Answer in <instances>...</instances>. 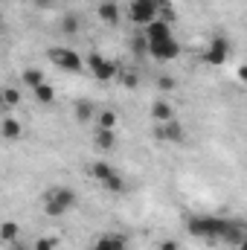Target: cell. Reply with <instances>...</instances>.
Wrapping results in <instances>:
<instances>
[{
    "label": "cell",
    "mask_w": 247,
    "mask_h": 250,
    "mask_svg": "<svg viewBox=\"0 0 247 250\" xmlns=\"http://www.w3.org/2000/svg\"><path fill=\"white\" fill-rule=\"evenodd\" d=\"M0 23H3V15H0Z\"/></svg>",
    "instance_id": "29"
},
{
    "label": "cell",
    "mask_w": 247,
    "mask_h": 250,
    "mask_svg": "<svg viewBox=\"0 0 247 250\" xmlns=\"http://www.w3.org/2000/svg\"><path fill=\"white\" fill-rule=\"evenodd\" d=\"M96 12H99V21L102 23H108V26H117L120 23V6L114 0H102Z\"/></svg>",
    "instance_id": "11"
},
{
    "label": "cell",
    "mask_w": 247,
    "mask_h": 250,
    "mask_svg": "<svg viewBox=\"0 0 247 250\" xmlns=\"http://www.w3.org/2000/svg\"><path fill=\"white\" fill-rule=\"evenodd\" d=\"M157 84H160V90H175V87H178V82H175L172 76H160Z\"/></svg>",
    "instance_id": "25"
},
{
    "label": "cell",
    "mask_w": 247,
    "mask_h": 250,
    "mask_svg": "<svg viewBox=\"0 0 247 250\" xmlns=\"http://www.w3.org/2000/svg\"><path fill=\"white\" fill-rule=\"evenodd\" d=\"M87 67L93 70V79L96 82H111L117 76V64L108 62L102 53H87Z\"/></svg>",
    "instance_id": "6"
},
{
    "label": "cell",
    "mask_w": 247,
    "mask_h": 250,
    "mask_svg": "<svg viewBox=\"0 0 247 250\" xmlns=\"http://www.w3.org/2000/svg\"><path fill=\"white\" fill-rule=\"evenodd\" d=\"M21 82H23L26 87H32V90H35L38 84H44V73H41V70H35V67H26V70L21 73Z\"/></svg>",
    "instance_id": "18"
},
{
    "label": "cell",
    "mask_w": 247,
    "mask_h": 250,
    "mask_svg": "<svg viewBox=\"0 0 247 250\" xmlns=\"http://www.w3.org/2000/svg\"><path fill=\"white\" fill-rule=\"evenodd\" d=\"M143 38H145V44H157V41H169L172 38V23L169 21H160V18H154L148 26H145V32H143Z\"/></svg>",
    "instance_id": "8"
},
{
    "label": "cell",
    "mask_w": 247,
    "mask_h": 250,
    "mask_svg": "<svg viewBox=\"0 0 247 250\" xmlns=\"http://www.w3.org/2000/svg\"><path fill=\"white\" fill-rule=\"evenodd\" d=\"M99 184L108 189L111 195H120V192H125V181H123V175H120V172H111V175H108L105 181H99Z\"/></svg>",
    "instance_id": "17"
},
{
    "label": "cell",
    "mask_w": 247,
    "mask_h": 250,
    "mask_svg": "<svg viewBox=\"0 0 247 250\" xmlns=\"http://www.w3.org/2000/svg\"><path fill=\"white\" fill-rule=\"evenodd\" d=\"M160 250H181V245H178L175 239H163V242H160Z\"/></svg>",
    "instance_id": "26"
},
{
    "label": "cell",
    "mask_w": 247,
    "mask_h": 250,
    "mask_svg": "<svg viewBox=\"0 0 247 250\" xmlns=\"http://www.w3.org/2000/svg\"><path fill=\"white\" fill-rule=\"evenodd\" d=\"M128 15H131V23L148 26V23L157 18V0H131Z\"/></svg>",
    "instance_id": "4"
},
{
    "label": "cell",
    "mask_w": 247,
    "mask_h": 250,
    "mask_svg": "<svg viewBox=\"0 0 247 250\" xmlns=\"http://www.w3.org/2000/svg\"><path fill=\"white\" fill-rule=\"evenodd\" d=\"M12 250H32V248H23V245H18V242H12Z\"/></svg>",
    "instance_id": "28"
},
{
    "label": "cell",
    "mask_w": 247,
    "mask_h": 250,
    "mask_svg": "<svg viewBox=\"0 0 247 250\" xmlns=\"http://www.w3.org/2000/svg\"><path fill=\"white\" fill-rule=\"evenodd\" d=\"M0 105H6V108H18V105H21V90L6 87V90L0 93Z\"/></svg>",
    "instance_id": "21"
},
{
    "label": "cell",
    "mask_w": 247,
    "mask_h": 250,
    "mask_svg": "<svg viewBox=\"0 0 247 250\" xmlns=\"http://www.w3.org/2000/svg\"><path fill=\"white\" fill-rule=\"evenodd\" d=\"M32 93H35V99H38L41 105H53V102H56V90H53L47 82H44V84H38Z\"/></svg>",
    "instance_id": "20"
},
{
    "label": "cell",
    "mask_w": 247,
    "mask_h": 250,
    "mask_svg": "<svg viewBox=\"0 0 247 250\" xmlns=\"http://www.w3.org/2000/svg\"><path fill=\"white\" fill-rule=\"evenodd\" d=\"M18 236H21V227H18V221H3V224H0V242H3V245H12V242H18Z\"/></svg>",
    "instance_id": "14"
},
{
    "label": "cell",
    "mask_w": 247,
    "mask_h": 250,
    "mask_svg": "<svg viewBox=\"0 0 247 250\" xmlns=\"http://www.w3.org/2000/svg\"><path fill=\"white\" fill-rule=\"evenodd\" d=\"M93 146H96L99 151H111V148L117 146V137H114V131H102V128H96V137H93Z\"/></svg>",
    "instance_id": "13"
},
{
    "label": "cell",
    "mask_w": 247,
    "mask_h": 250,
    "mask_svg": "<svg viewBox=\"0 0 247 250\" xmlns=\"http://www.w3.org/2000/svg\"><path fill=\"white\" fill-rule=\"evenodd\" d=\"M44 212L47 215H64V212H70L73 207H76V192L70 187H53V189H47L44 195Z\"/></svg>",
    "instance_id": "2"
},
{
    "label": "cell",
    "mask_w": 247,
    "mask_h": 250,
    "mask_svg": "<svg viewBox=\"0 0 247 250\" xmlns=\"http://www.w3.org/2000/svg\"><path fill=\"white\" fill-rule=\"evenodd\" d=\"M56 248H59V239L56 236H41L32 250H56Z\"/></svg>",
    "instance_id": "24"
},
{
    "label": "cell",
    "mask_w": 247,
    "mask_h": 250,
    "mask_svg": "<svg viewBox=\"0 0 247 250\" xmlns=\"http://www.w3.org/2000/svg\"><path fill=\"white\" fill-rule=\"evenodd\" d=\"M111 172H117V169H114V166H111V163H102V160H99V163H93V166H90V175H93V178H96V181H105V178H108V175H111Z\"/></svg>",
    "instance_id": "23"
},
{
    "label": "cell",
    "mask_w": 247,
    "mask_h": 250,
    "mask_svg": "<svg viewBox=\"0 0 247 250\" xmlns=\"http://www.w3.org/2000/svg\"><path fill=\"white\" fill-rule=\"evenodd\" d=\"M227 227H230V218H215V215H192L186 221V233L204 242H221Z\"/></svg>",
    "instance_id": "1"
},
{
    "label": "cell",
    "mask_w": 247,
    "mask_h": 250,
    "mask_svg": "<svg viewBox=\"0 0 247 250\" xmlns=\"http://www.w3.org/2000/svg\"><path fill=\"white\" fill-rule=\"evenodd\" d=\"M117 111H99L96 114V128H102V131H114L117 128Z\"/></svg>",
    "instance_id": "19"
},
{
    "label": "cell",
    "mask_w": 247,
    "mask_h": 250,
    "mask_svg": "<svg viewBox=\"0 0 247 250\" xmlns=\"http://www.w3.org/2000/svg\"><path fill=\"white\" fill-rule=\"evenodd\" d=\"M47 56H50V62L56 64L59 70H64V73H82V70H84V59H82L76 50H70V47H50Z\"/></svg>",
    "instance_id": "3"
},
{
    "label": "cell",
    "mask_w": 247,
    "mask_h": 250,
    "mask_svg": "<svg viewBox=\"0 0 247 250\" xmlns=\"http://www.w3.org/2000/svg\"><path fill=\"white\" fill-rule=\"evenodd\" d=\"M123 84H125V87H137V73H125Z\"/></svg>",
    "instance_id": "27"
},
{
    "label": "cell",
    "mask_w": 247,
    "mask_h": 250,
    "mask_svg": "<svg viewBox=\"0 0 247 250\" xmlns=\"http://www.w3.org/2000/svg\"><path fill=\"white\" fill-rule=\"evenodd\" d=\"M0 134H3V140H18L23 134V128L18 120H0Z\"/></svg>",
    "instance_id": "16"
},
{
    "label": "cell",
    "mask_w": 247,
    "mask_h": 250,
    "mask_svg": "<svg viewBox=\"0 0 247 250\" xmlns=\"http://www.w3.org/2000/svg\"><path fill=\"white\" fill-rule=\"evenodd\" d=\"M79 29H82V21H79L76 15H64L62 23H59V32H62V35H67V38H73Z\"/></svg>",
    "instance_id": "15"
},
{
    "label": "cell",
    "mask_w": 247,
    "mask_h": 250,
    "mask_svg": "<svg viewBox=\"0 0 247 250\" xmlns=\"http://www.w3.org/2000/svg\"><path fill=\"white\" fill-rule=\"evenodd\" d=\"M157 137L160 140H166V143H184V125L178 123V120H169V123H160L157 128Z\"/></svg>",
    "instance_id": "10"
},
{
    "label": "cell",
    "mask_w": 247,
    "mask_h": 250,
    "mask_svg": "<svg viewBox=\"0 0 247 250\" xmlns=\"http://www.w3.org/2000/svg\"><path fill=\"white\" fill-rule=\"evenodd\" d=\"M151 120H154V123H169V120H175L172 105H169V102H163V99H160V102H154V105H151Z\"/></svg>",
    "instance_id": "12"
},
{
    "label": "cell",
    "mask_w": 247,
    "mask_h": 250,
    "mask_svg": "<svg viewBox=\"0 0 247 250\" xmlns=\"http://www.w3.org/2000/svg\"><path fill=\"white\" fill-rule=\"evenodd\" d=\"M148 56H154L157 62H175L181 56V44L175 38L169 41H157V44H148Z\"/></svg>",
    "instance_id": "7"
},
{
    "label": "cell",
    "mask_w": 247,
    "mask_h": 250,
    "mask_svg": "<svg viewBox=\"0 0 247 250\" xmlns=\"http://www.w3.org/2000/svg\"><path fill=\"white\" fill-rule=\"evenodd\" d=\"M230 53H233L230 41H227L224 35H218V38H212V44L206 47V53H204V62L212 64V67H224V64H227V59H230Z\"/></svg>",
    "instance_id": "5"
},
{
    "label": "cell",
    "mask_w": 247,
    "mask_h": 250,
    "mask_svg": "<svg viewBox=\"0 0 247 250\" xmlns=\"http://www.w3.org/2000/svg\"><path fill=\"white\" fill-rule=\"evenodd\" d=\"M76 120L82 125H87L93 120V105L90 102H76Z\"/></svg>",
    "instance_id": "22"
},
{
    "label": "cell",
    "mask_w": 247,
    "mask_h": 250,
    "mask_svg": "<svg viewBox=\"0 0 247 250\" xmlns=\"http://www.w3.org/2000/svg\"><path fill=\"white\" fill-rule=\"evenodd\" d=\"M93 250H128V239L123 233H102L96 239Z\"/></svg>",
    "instance_id": "9"
}]
</instances>
